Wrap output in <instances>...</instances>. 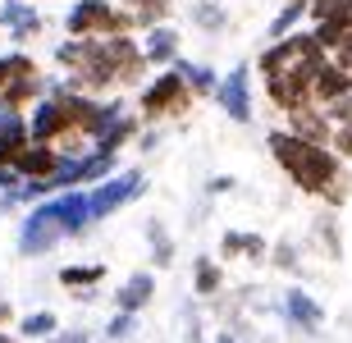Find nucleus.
<instances>
[{
    "instance_id": "nucleus-4",
    "label": "nucleus",
    "mask_w": 352,
    "mask_h": 343,
    "mask_svg": "<svg viewBox=\"0 0 352 343\" xmlns=\"http://www.w3.org/2000/svg\"><path fill=\"white\" fill-rule=\"evenodd\" d=\"M146 174L142 170H115L110 179H101V184L87 192V206H91V220H110L115 211H124L129 201H138L146 192Z\"/></svg>"
},
{
    "instance_id": "nucleus-41",
    "label": "nucleus",
    "mask_w": 352,
    "mask_h": 343,
    "mask_svg": "<svg viewBox=\"0 0 352 343\" xmlns=\"http://www.w3.org/2000/svg\"><path fill=\"white\" fill-rule=\"evenodd\" d=\"M206 188H210V192H234V179H210Z\"/></svg>"
},
{
    "instance_id": "nucleus-43",
    "label": "nucleus",
    "mask_w": 352,
    "mask_h": 343,
    "mask_svg": "<svg viewBox=\"0 0 352 343\" xmlns=\"http://www.w3.org/2000/svg\"><path fill=\"white\" fill-rule=\"evenodd\" d=\"M0 343H14V339H10V334H0Z\"/></svg>"
},
{
    "instance_id": "nucleus-24",
    "label": "nucleus",
    "mask_w": 352,
    "mask_h": 343,
    "mask_svg": "<svg viewBox=\"0 0 352 343\" xmlns=\"http://www.w3.org/2000/svg\"><path fill=\"white\" fill-rule=\"evenodd\" d=\"M119 170V151H101V146H91L87 156H82V184H101L110 174Z\"/></svg>"
},
{
    "instance_id": "nucleus-37",
    "label": "nucleus",
    "mask_w": 352,
    "mask_h": 343,
    "mask_svg": "<svg viewBox=\"0 0 352 343\" xmlns=\"http://www.w3.org/2000/svg\"><path fill=\"white\" fill-rule=\"evenodd\" d=\"M329 60H339V65L352 69V32H343L339 41H334V51H329Z\"/></svg>"
},
{
    "instance_id": "nucleus-18",
    "label": "nucleus",
    "mask_w": 352,
    "mask_h": 343,
    "mask_svg": "<svg viewBox=\"0 0 352 343\" xmlns=\"http://www.w3.org/2000/svg\"><path fill=\"white\" fill-rule=\"evenodd\" d=\"M311 32L320 37V46H325V51H334V41H339L343 32H352V0H339V5H329V10L316 19Z\"/></svg>"
},
{
    "instance_id": "nucleus-22",
    "label": "nucleus",
    "mask_w": 352,
    "mask_h": 343,
    "mask_svg": "<svg viewBox=\"0 0 352 343\" xmlns=\"http://www.w3.org/2000/svg\"><path fill=\"white\" fill-rule=\"evenodd\" d=\"M192 23L206 32V37H220L224 27H229V10H224L220 0H197L192 5Z\"/></svg>"
},
{
    "instance_id": "nucleus-17",
    "label": "nucleus",
    "mask_w": 352,
    "mask_h": 343,
    "mask_svg": "<svg viewBox=\"0 0 352 343\" xmlns=\"http://www.w3.org/2000/svg\"><path fill=\"white\" fill-rule=\"evenodd\" d=\"M288 129L302 133V137H311V142H329V137H334V124H329L325 106H316V101L288 110Z\"/></svg>"
},
{
    "instance_id": "nucleus-30",
    "label": "nucleus",
    "mask_w": 352,
    "mask_h": 343,
    "mask_svg": "<svg viewBox=\"0 0 352 343\" xmlns=\"http://www.w3.org/2000/svg\"><path fill=\"white\" fill-rule=\"evenodd\" d=\"M183 343H206V320L197 316L192 307L183 311Z\"/></svg>"
},
{
    "instance_id": "nucleus-11",
    "label": "nucleus",
    "mask_w": 352,
    "mask_h": 343,
    "mask_svg": "<svg viewBox=\"0 0 352 343\" xmlns=\"http://www.w3.org/2000/svg\"><path fill=\"white\" fill-rule=\"evenodd\" d=\"M279 311H284V320H288L298 334H320V325H325V307L316 302V298L302 289V284H288V289H284V302H279Z\"/></svg>"
},
{
    "instance_id": "nucleus-34",
    "label": "nucleus",
    "mask_w": 352,
    "mask_h": 343,
    "mask_svg": "<svg viewBox=\"0 0 352 343\" xmlns=\"http://www.w3.org/2000/svg\"><path fill=\"white\" fill-rule=\"evenodd\" d=\"M243 238H248V229H224L220 234V256H243Z\"/></svg>"
},
{
    "instance_id": "nucleus-8",
    "label": "nucleus",
    "mask_w": 352,
    "mask_h": 343,
    "mask_svg": "<svg viewBox=\"0 0 352 343\" xmlns=\"http://www.w3.org/2000/svg\"><path fill=\"white\" fill-rule=\"evenodd\" d=\"M215 106L234 119V124H252L256 110H252V69L248 65H234L220 78V87H215Z\"/></svg>"
},
{
    "instance_id": "nucleus-10",
    "label": "nucleus",
    "mask_w": 352,
    "mask_h": 343,
    "mask_svg": "<svg viewBox=\"0 0 352 343\" xmlns=\"http://www.w3.org/2000/svg\"><path fill=\"white\" fill-rule=\"evenodd\" d=\"M105 46H110V60H115L119 87H138V82H142V74L151 69L142 60V41L133 37V32H110V37H105Z\"/></svg>"
},
{
    "instance_id": "nucleus-27",
    "label": "nucleus",
    "mask_w": 352,
    "mask_h": 343,
    "mask_svg": "<svg viewBox=\"0 0 352 343\" xmlns=\"http://www.w3.org/2000/svg\"><path fill=\"white\" fill-rule=\"evenodd\" d=\"M146 238H151V261H156V270L174 265V238H170V229L160 225V220H146Z\"/></svg>"
},
{
    "instance_id": "nucleus-23",
    "label": "nucleus",
    "mask_w": 352,
    "mask_h": 343,
    "mask_svg": "<svg viewBox=\"0 0 352 343\" xmlns=\"http://www.w3.org/2000/svg\"><path fill=\"white\" fill-rule=\"evenodd\" d=\"M302 19H311V5H307V0H284V10L270 19V41L288 37V32H298Z\"/></svg>"
},
{
    "instance_id": "nucleus-28",
    "label": "nucleus",
    "mask_w": 352,
    "mask_h": 343,
    "mask_svg": "<svg viewBox=\"0 0 352 343\" xmlns=\"http://www.w3.org/2000/svg\"><path fill=\"white\" fill-rule=\"evenodd\" d=\"M270 265H274V270H284V275H298V270H302V252H298V243H288V238L270 243Z\"/></svg>"
},
{
    "instance_id": "nucleus-20",
    "label": "nucleus",
    "mask_w": 352,
    "mask_h": 343,
    "mask_svg": "<svg viewBox=\"0 0 352 343\" xmlns=\"http://www.w3.org/2000/svg\"><path fill=\"white\" fill-rule=\"evenodd\" d=\"M220 289H224L220 261H215V256H197L192 261V293L197 298H220Z\"/></svg>"
},
{
    "instance_id": "nucleus-6",
    "label": "nucleus",
    "mask_w": 352,
    "mask_h": 343,
    "mask_svg": "<svg viewBox=\"0 0 352 343\" xmlns=\"http://www.w3.org/2000/svg\"><path fill=\"white\" fill-rule=\"evenodd\" d=\"M41 206L55 215V225H60L65 238H78V234H87V229L96 225L82 188H60V192H51V197H41Z\"/></svg>"
},
{
    "instance_id": "nucleus-33",
    "label": "nucleus",
    "mask_w": 352,
    "mask_h": 343,
    "mask_svg": "<svg viewBox=\"0 0 352 343\" xmlns=\"http://www.w3.org/2000/svg\"><path fill=\"white\" fill-rule=\"evenodd\" d=\"M325 115H329V124H334V129H339V124H352V92L339 96V101H329Z\"/></svg>"
},
{
    "instance_id": "nucleus-39",
    "label": "nucleus",
    "mask_w": 352,
    "mask_h": 343,
    "mask_svg": "<svg viewBox=\"0 0 352 343\" xmlns=\"http://www.w3.org/2000/svg\"><path fill=\"white\" fill-rule=\"evenodd\" d=\"M14 320V307H10V298H0V330Z\"/></svg>"
},
{
    "instance_id": "nucleus-36",
    "label": "nucleus",
    "mask_w": 352,
    "mask_h": 343,
    "mask_svg": "<svg viewBox=\"0 0 352 343\" xmlns=\"http://www.w3.org/2000/svg\"><path fill=\"white\" fill-rule=\"evenodd\" d=\"M46 343H91V334L82 330V325H74V330H65V325H60V330H55Z\"/></svg>"
},
{
    "instance_id": "nucleus-3",
    "label": "nucleus",
    "mask_w": 352,
    "mask_h": 343,
    "mask_svg": "<svg viewBox=\"0 0 352 343\" xmlns=\"http://www.w3.org/2000/svg\"><path fill=\"white\" fill-rule=\"evenodd\" d=\"M192 101H197V96L188 92L183 74L174 65H165L156 78L142 87V96H138V115H142V124H156V119H179V115H188V106H192Z\"/></svg>"
},
{
    "instance_id": "nucleus-19",
    "label": "nucleus",
    "mask_w": 352,
    "mask_h": 343,
    "mask_svg": "<svg viewBox=\"0 0 352 343\" xmlns=\"http://www.w3.org/2000/svg\"><path fill=\"white\" fill-rule=\"evenodd\" d=\"M174 69L183 74V82H188V92L197 96V101H206V96H215V87H220V78H215V69L210 65H197V60H174Z\"/></svg>"
},
{
    "instance_id": "nucleus-1",
    "label": "nucleus",
    "mask_w": 352,
    "mask_h": 343,
    "mask_svg": "<svg viewBox=\"0 0 352 343\" xmlns=\"http://www.w3.org/2000/svg\"><path fill=\"white\" fill-rule=\"evenodd\" d=\"M265 146H270L274 165L293 179L298 192L320 197L329 211L348 201L352 174L343 170V156L329 142H311V137H302V133H293V129H274L270 137H265Z\"/></svg>"
},
{
    "instance_id": "nucleus-42",
    "label": "nucleus",
    "mask_w": 352,
    "mask_h": 343,
    "mask_svg": "<svg viewBox=\"0 0 352 343\" xmlns=\"http://www.w3.org/2000/svg\"><path fill=\"white\" fill-rule=\"evenodd\" d=\"M215 343H238V339H234L229 330H215Z\"/></svg>"
},
{
    "instance_id": "nucleus-2",
    "label": "nucleus",
    "mask_w": 352,
    "mask_h": 343,
    "mask_svg": "<svg viewBox=\"0 0 352 343\" xmlns=\"http://www.w3.org/2000/svg\"><path fill=\"white\" fill-rule=\"evenodd\" d=\"M51 78L37 69V60L23 51L0 55V110H28L37 96H46Z\"/></svg>"
},
{
    "instance_id": "nucleus-40",
    "label": "nucleus",
    "mask_w": 352,
    "mask_h": 343,
    "mask_svg": "<svg viewBox=\"0 0 352 343\" xmlns=\"http://www.w3.org/2000/svg\"><path fill=\"white\" fill-rule=\"evenodd\" d=\"M307 5H311V19H320V14H325L329 5H339V0H307Z\"/></svg>"
},
{
    "instance_id": "nucleus-25",
    "label": "nucleus",
    "mask_w": 352,
    "mask_h": 343,
    "mask_svg": "<svg viewBox=\"0 0 352 343\" xmlns=\"http://www.w3.org/2000/svg\"><path fill=\"white\" fill-rule=\"evenodd\" d=\"M60 330V316H55V311H46V307H41V311H28V316H19V334H23V339H51V334Z\"/></svg>"
},
{
    "instance_id": "nucleus-12",
    "label": "nucleus",
    "mask_w": 352,
    "mask_h": 343,
    "mask_svg": "<svg viewBox=\"0 0 352 343\" xmlns=\"http://www.w3.org/2000/svg\"><path fill=\"white\" fill-rule=\"evenodd\" d=\"M0 27L10 32V41H32L46 27V19H41V10L32 5V0H0Z\"/></svg>"
},
{
    "instance_id": "nucleus-35",
    "label": "nucleus",
    "mask_w": 352,
    "mask_h": 343,
    "mask_svg": "<svg viewBox=\"0 0 352 343\" xmlns=\"http://www.w3.org/2000/svg\"><path fill=\"white\" fill-rule=\"evenodd\" d=\"M329 146H334L343 160H352V124H339V129H334V137H329Z\"/></svg>"
},
{
    "instance_id": "nucleus-29",
    "label": "nucleus",
    "mask_w": 352,
    "mask_h": 343,
    "mask_svg": "<svg viewBox=\"0 0 352 343\" xmlns=\"http://www.w3.org/2000/svg\"><path fill=\"white\" fill-rule=\"evenodd\" d=\"M133 330H138V311H119L115 307V316L105 320V339L124 343V339H133Z\"/></svg>"
},
{
    "instance_id": "nucleus-38",
    "label": "nucleus",
    "mask_w": 352,
    "mask_h": 343,
    "mask_svg": "<svg viewBox=\"0 0 352 343\" xmlns=\"http://www.w3.org/2000/svg\"><path fill=\"white\" fill-rule=\"evenodd\" d=\"M138 146H142V151H156V146H160V133H156V129L138 133Z\"/></svg>"
},
{
    "instance_id": "nucleus-31",
    "label": "nucleus",
    "mask_w": 352,
    "mask_h": 343,
    "mask_svg": "<svg viewBox=\"0 0 352 343\" xmlns=\"http://www.w3.org/2000/svg\"><path fill=\"white\" fill-rule=\"evenodd\" d=\"M243 256H248V261H256V265L270 261V243H265L261 234H252V229H248V238H243Z\"/></svg>"
},
{
    "instance_id": "nucleus-7",
    "label": "nucleus",
    "mask_w": 352,
    "mask_h": 343,
    "mask_svg": "<svg viewBox=\"0 0 352 343\" xmlns=\"http://www.w3.org/2000/svg\"><path fill=\"white\" fill-rule=\"evenodd\" d=\"M55 243H65V234H60V225H55V215L46 211L41 201H32V211H28L23 225H19V256H46Z\"/></svg>"
},
{
    "instance_id": "nucleus-9",
    "label": "nucleus",
    "mask_w": 352,
    "mask_h": 343,
    "mask_svg": "<svg viewBox=\"0 0 352 343\" xmlns=\"http://www.w3.org/2000/svg\"><path fill=\"white\" fill-rule=\"evenodd\" d=\"M69 133V110L60 92H46L32 101V115H28V137L32 142H60Z\"/></svg>"
},
{
    "instance_id": "nucleus-15",
    "label": "nucleus",
    "mask_w": 352,
    "mask_h": 343,
    "mask_svg": "<svg viewBox=\"0 0 352 343\" xmlns=\"http://www.w3.org/2000/svg\"><path fill=\"white\" fill-rule=\"evenodd\" d=\"M55 165H60V146H55V142H28L23 151L14 156L19 179H51Z\"/></svg>"
},
{
    "instance_id": "nucleus-21",
    "label": "nucleus",
    "mask_w": 352,
    "mask_h": 343,
    "mask_svg": "<svg viewBox=\"0 0 352 343\" xmlns=\"http://www.w3.org/2000/svg\"><path fill=\"white\" fill-rule=\"evenodd\" d=\"M133 10V23H138V32L142 27H156V23H170L174 14V0H124Z\"/></svg>"
},
{
    "instance_id": "nucleus-5",
    "label": "nucleus",
    "mask_w": 352,
    "mask_h": 343,
    "mask_svg": "<svg viewBox=\"0 0 352 343\" xmlns=\"http://www.w3.org/2000/svg\"><path fill=\"white\" fill-rule=\"evenodd\" d=\"M115 0H74L65 14V32L69 37H110L115 32Z\"/></svg>"
},
{
    "instance_id": "nucleus-13",
    "label": "nucleus",
    "mask_w": 352,
    "mask_h": 343,
    "mask_svg": "<svg viewBox=\"0 0 352 343\" xmlns=\"http://www.w3.org/2000/svg\"><path fill=\"white\" fill-rule=\"evenodd\" d=\"M138 41H142V60H146V65L165 69V65L179 60V41L183 37H179V27H174V23H156V27H142Z\"/></svg>"
},
{
    "instance_id": "nucleus-14",
    "label": "nucleus",
    "mask_w": 352,
    "mask_h": 343,
    "mask_svg": "<svg viewBox=\"0 0 352 343\" xmlns=\"http://www.w3.org/2000/svg\"><path fill=\"white\" fill-rule=\"evenodd\" d=\"M352 92V69L339 65V60H325V65L316 69L311 78V101L316 106H329V101H339V96Z\"/></svg>"
},
{
    "instance_id": "nucleus-44",
    "label": "nucleus",
    "mask_w": 352,
    "mask_h": 343,
    "mask_svg": "<svg viewBox=\"0 0 352 343\" xmlns=\"http://www.w3.org/2000/svg\"><path fill=\"white\" fill-rule=\"evenodd\" d=\"M91 343H110V339H91Z\"/></svg>"
},
{
    "instance_id": "nucleus-16",
    "label": "nucleus",
    "mask_w": 352,
    "mask_h": 343,
    "mask_svg": "<svg viewBox=\"0 0 352 343\" xmlns=\"http://www.w3.org/2000/svg\"><path fill=\"white\" fill-rule=\"evenodd\" d=\"M151 302H156V275H151V270H133L115 289L119 311H142V307H151Z\"/></svg>"
},
{
    "instance_id": "nucleus-26",
    "label": "nucleus",
    "mask_w": 352,
    "mask_h": 343,
    "mask_svg": "<svg viewBox=\"0 0 352 343\" xmlns=\"http://www.w3.org/2000/svg\"><path fill=\"white\" fill-rule=\"evenodd\" d=\"M105 279V265L101 261H87V265H65V270H60V284H65V289H91V284H101Z\"/></svg>"
},
{
    "instance_id": "nucleus-32",
    "label": "nucleus",
    "mask_w": 352,
    "mask_h": 343,
    "mask_svg": "<svg viewBox=\"0 0 352 343\" xmlns=\"http://www.w3.org/2000/svg\"><path fill=\"white\" fill-rule=\"evenodd\" d=\"M316 229H320V243H325L320 252H329V261H339V256H343V247H339V229H334V220H320Z\"/></svg>"
}]
</instances>
